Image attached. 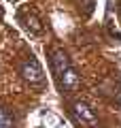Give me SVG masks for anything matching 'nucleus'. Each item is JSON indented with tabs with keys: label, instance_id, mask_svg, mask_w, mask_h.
<instances>
[{
	"label": "nucleus",
	"instance_id": "obj_1",
	"mask_svg": "<svg viewBox=\"0 0 121 128\" xmlns=\"http://www.w3.org/2000/svg\"><path fill=\"white\" fill-rule=\"evenodd\" d=\"M19 73H21V77L26 79L28 83H32V86H40V83H43V79H45V75H43V68H40V64L36 62L32 56L19 64Z\"/></svg>",
	"mask_w": 121,
	"mask_h": 128
},
{
	"label": "nucleus",
	"instance_id": "obj_2",
	"mask_svg": "<svg viewBox=\"0 0 121 128\" xmlns=\"http://www.w3.org/2000/svg\"><path fill=\"white\" fill-rule=\"evenodd\" d=\"M72 118L81 126H96L98 124V118H96L94 109L89 105H85V102H74L72 105Z\"/></svg>",
	"mask_w": 121,
	"mask_h": 128
},
{
	"label": "nucleus",
	"instance_id": "obj_3",
	"mask_svg": "<svg viewBox=\"0 0 121 128\" xmlns=\"http://www.w3.org/2000/svg\"><path fill=\"white\" fill-rule=\"evenodd\" d=\"M51 68H53V73H55V79H60L62 75H66L68 70L72 68L68 56L64 54L62 49H53L51 51Z\"/></svg>",
	"mask_w": 121,
	"mask_h": 128
},
{
	"label": "nucleus",
	"instance_id": "obj_5",
	"mask_svg": "<svg viewBox=\"0 0 121 128\" xmlns=\"http://www.w3.org/2000/svg\"><path fill=\"white\" fill-rule=\"evenodd\" d=\"M0 128H13V118L4 107H0Z\"/></svg>",
	"mask_w": 121,
	"mask_h": 128
},
{
	"label": "nucleus",
	"instance_id": "obj_4",
	"mask_svg": "<svg viewBox=\"0 0 121 128\" xmlns=\"http://www.w3.org/2000/svg\"><path fill=\"white\" fill-rule=\"evenodd\" d=\"M19 22L23 24L26 30L34 32V34H38V32L43 30V24H40V19L36 17L34 13H19Z\"/></svg>",
	"mask_w": 121,
	"mask_h": 128
}]
</instances>
